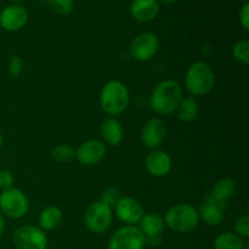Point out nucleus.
Listing matches in <instances>:
<instances>
[{"instance_id": "obj_33", "label": "nucleus", "mask_w": 249, "mask_h": 249, "mask_svg": "<svg viewBox=\"0 0 249 249\" xmlns=\"http://www.w3.org/2000/svg\"><path fill=\"white\" fill-rule=\"evenodd\" d=\"M2 141H4V139H2V134H1V131H0V148H1V146H2Z\"/></svg>"}, {"instance_id": "obj_11", "label": "nucleus", "mask_w": 249, "mask_h": 249, "mask_svg": "<svg viewBox=\"0 0 249 249\" xmlns=\"http://www.w3.org/2000/svg\"><path fill=\"white\" fill-rule=\"evenodd\" d=\"M167 136V125L164 121L160 117L151 118L146 122L141 130V142L145 147L152 150H157L162 145Z\"/></svg>"}, {"instance_id": "obj_5", "label": "nucleus", "mask_w": 249, "mask_h": 249, "mask_svg": "<svg viewBox=\"0 0 249 249\" xmlns=\"http://www.w3.org/2000/svg\"><path fill=\"white\" fill-rule=\"evenodd\" d=\"M29 201L26 194L16 187L4 190L0 194V212L10 219H21L28 213Z\"/></svg>"}, {"instance_id": "obj_27", "label": "nucleus", "mask_w": 249, "mask_h": 249, "mask_svg": "<svg viewBox=\"0 0 249 249\" xmlns=\"http://www.w3.org/2000/svg\"><path fill=\"white\" fill-rule=\"evenodd\" d=\"M233 229H235V233L240 236L241 238L249 237V218L247 215L240 216L236 219L235 224H233Z\"/></svg>"}, {"instance_id": "obj_29", "label": "nucleus", "mask_w": 249, "mask_h": 249, "mask_svg": "<svg viewBox=\"0 0 249 249\" xmlns=\"http://www.w3.org/2000/svg\"><path fill=\"white\" fill-rule=\"evenodd\" d=\"M14 182H15V178L10 170H6V169L0 170V189H1L2 191L14 187Z\"/></svg>"}, {"instance_id": "obj_20", "label": "nucleus", "mask_w": 249, "mask_h": 249, "mask_svg": "<svg viewBox=\"0 0 249 249\" xmlns=\"http://www.w3.org/2000/svg\"><path fill=\"white\" fill-rule=\"evenodd\" d=\"M198 216L206 225L215 228L224 221V211L219 207L204 202L199 208Z\"/></svg>"}, {"instance_id": "obj_7", "label": "nucleus", "mask_w": 249, "mask_h": 249, "mask_svg": "<svg viewBox=\"0 0 249 249\" xmlns=\"http://www.w3.org/2000/svg\"><path fill=\"white\" fill-rule=\"evenodd\" d=\"M12 243L16 249H46L48 236L40 228L22 225L12 233Z\"/></svg>"}, {"instance_id": "obj_6", "label": "nucleus", "mask_w": 249, "mask_h": 249, "mask_svg": "<svg viewBox=\"0 0 249 249\" xmlns=\"http://www.w3.org/2000/svg\"><path fill=\"white\" fill-rule=\"evenodd\" d=\"M113 220V212L111 207L102 201H95L87 208L84 213V223L87 228L94 233H104L111 228Z\"/></svg>"}, {"instance_id": "obj_34", "label": "nucleus", "mask_w": 249, "mask_h": 249, "mask_svg": "<svg viewBox=\"0 0 249 249\" xmlns=\"http://www.w3.org/2000/svg\"><path fill=\"white\" fill-rule=\"evenodd\" d=\"M11 1H15V2H18V1H23V0H11Z\"/></svg>"}, {"instance_id": "obj_17", "label": "nucleus", "mask_w": 249, "mask_h": 249, "mask_svg": "<svg viewBox=\"0 0 249 249\" xmlns=\"http://www.w3.org/2000/svg\"><path fill=\"white\" fill-rule=\"evenodd\" d=\"M102 142L108 146H118L124 139V129L121 122L114 117H107L104 119L100 128Z\"/></svg>"}, {"instance_id": "obj_31", "label": "nucleus", "mask_w": 249, "mask_h": 249, "mask_svg": "<svg viewBox=\"0 0 249 249\" xmlns=\"http://www.w3.org/2000/svg\"><path fill=\"white\" fill-rule=\"evenodd\" d=\"M5 225H6V223H5V218H4V215L0 213V237H1V235L4 233Z\"/></svg>"}, {"instance_id": "obj_24", "label": "nucleus", "mask_w": 249, "mask_h": 249, "mask_svg": "<svg viewBox=\"0 0 249 249\" xmlns=\"http://www.w3.org/2000/svg\"><path fill=\"white\" fill-rule=\"evenodd\" d=\"M44 4L49 5L56 14L61 16H67L73 11L74 1L73 0H41Z\"/></svg>"}, {"instance_id": "obj_18", "label": "nucleus", "mask_w": 249, "mask_h": 249, "mask_svg": "<svg viewBox=\"0 0 249 249\" xmlns=\"http://www.w3.org/2000/svg\"><path fill=\"white\" fill-rule=\"evenodd\" d=\"M199 104L196 97L187 96L182 97L179 107H178V118L184 123H192L196 121L199 116Z\"/></svg>"}, {"instance_id": "obj_25", "label": "nucleus", "mask_w": 249, "mask_h": 249, "mask_svg": "<svg viewBox=\"0 0 249 249\" xmlns=\"http://www.w3.org/2000/svg\"><path fill=\"white\" fill-rule=\"evenodd\" d=\"M232 56L237 62L247 65L249 62V41L240 40L233 45Z\"/></svg>"}, {"instance_id": "obj_16", "label": "nucleus", "mask_w": 249, "mask_h": 249, "mask_svg": "<svg viewBox=\"0 0 249 249\" xmlns=\"http://www.w3.org/2000/svg\"><path fill=\"white\" fill-rule=\"evenodd\" d=\"M158 0H134L130 6L133 18L139 22H151L160 14Z\"/></svg>"}, {"instance_id": "obj_23", "label": "nucleus", "mask_w": 249, "mask_h": 249, "mask_svg": "<svg viewBox=\"0 0 249 249\" xmlns=\"http://www.w3.org/2000/svg\"><path fill=\"white\" fill-rule=\"evenodd\" d=\"M51 157L55 162L61 163H70L75 158V150L70 145L66 143H60V145L55 146L51 150Z\"/></svg>"}, {"instance_id": "obj_9", "label": "nucleus", "mask_w": 249, "mask_h": 249, "mask_svg": "<svg viewBox=\"0 0 249 249\" xmlns=\"http://www.w3.org/2000/svg\"><path fill=\"white\" fill-rule=\"evenodd\" d=\"M160 39L156 34L146 32L134 38L130 45V53L139 62H147L160 50Z\"/></svg>"}, {"instance_id": "obj_13", "label": "nucleus", "mask_w": 249, "mask_h": 249, "mask_svg": "<svg viewBox=\"0 0 249 249\" xmlns=\"http://www.w3.org/2000/svg\"><path fill=\"white\" fill-rule=\"evenodd\" d=\"M106 156V145L101 140H92L84 141L80 143L79 147L75 150V158L78 162L87 167L97 164L101 162Z\"/></svg>"}, {"instance_id": "obj_26", "label": "nucleus", "mask_w": 249, "mask_h": 249, "mask_svg": "<svg viewBox=\"0 0 249 249\" xmlns=\"http://www.w3.org/2000/svg\"><path fill=\"white\" fill-rule=\"evenodd\" d=\"M121 197L122 195L118 189H116V187H109V189L105 190V191L102 192V196L100 201H102L105 204H107L108 207L113 208Z\"/></svg>"}, {"instance_id": "obj_3", "label": "nucleus", "mask_w": 249, "mask_h": 249, "mask_svg": "<svg viewBox=\"0 0 249 249\" xmlns=\"http://www.w3.org/2000/svg\"><path fill=\"white\" fill-rule=\"evenodd\" d=\"M215 74L211 65L204 61L192 63L185 75V87L191 96H204L214 89Z\"/></svg>"}, {"instance_id": "obj_30", "label": "nucleus", "mask_w": 249, "mask_h": 249, "mask_svg": "<svg viewBox=\"0 0 249 249\" xmlns=\"http://www.w3.org/2000/svg\"><path fill=\"white\" fill-rule=\"evenodd\" d=\"M240 23L245 31H249V2H245L240 10Z\"/></svg>"}, {"instance_id": "obj_32", "label": "nucleus", "mask_w": 249, "mask_h": 249, "mask_svg": "<svg viewBox=\"0 0 249 249\" xmlns=\"http://www.w3.org/2000/svg\"><path fill=\"white\" fill-rule=\"evenodd\" d=\"M158 1L163 2V4H167V5H170V4H174V2L179 1V0H158Z\"/></svg>"}, {"instance_id": "obj_35", "label": "nucleus", "mask_w": 249, "mask_h": 249, "mask_svg": "<svg viewBox=\"0 0 249 249\" xmlns=\"http://www.w3.org/2000/svg\"><path fill=\"white\" fill-rule=\"evenodd\" d=\"M241 1H245V2H248V0H241Z\"/></svg>"}, {"instance_id": "obj_12", "label": "nucleus", "mask_w": 249, "mask_h": 249, "mask_svg": "<svg viewBox=\"0 0 249 249\" xmlns=\"http://www.w3.org/2000/svg\"><path fill=\"white\" fill-rule=\"evenodd\" d=\"M164 219L157 213H145L138 228L143 233L146 240V246L156 247L160 243V236L164 231Z\"/></svg>"}, {"instance_id": "obj_4", "label": "nucleus", "mask_w": 249, "mask_h": 249, "mask_svg": "<svg viewBox=\"0 0 249 249\" xmlns=\"http://www.w3.org/2000/svg\"><path fill=\"white\" fill-rule=\"evenodd\" d=\"M165 226L177 233H189L198 226V211L191 204L180 203L168 209L164 218Z\"/></svg>"}, {"instance_id": "obj_28", "label": "nucleus", "mask_w": 249, "mask_h": 249, "mask_svg": "<svg viewBox=\"0 0 249 249\" xmlns=\"http://www.w3.org/2000/svg\"><path fill=\"white\" fill-rule=\"evenodd\" d=\"M24 63L19 56H12L9 61V74L12 78H17L22 72H23Z\"/></svg>"}, {"instance_id": "obj_1", "label": "nucleus", "mask_w": 249, "mask_h": 249, "mask_svg": "<svg viewBox=\"0 0 249 249\" xmlns=\"http://www.w3.org/2000/svg\"><path fill=\"white\" fill-rule=\"evenodd\" d=\"M182 100V88L177 80L165 79L158 83L150 97L151 108L160 116H169L177 112Z\"/></svg>"}, {"instance_id": "obj_22", "label": "nucleus", "mask_w": 249, "mask_h": 249, "mask_svg": "<svg viewBox=\"0 0 249 249\" xmlns=\"http://www.w3.org/2000/svg\"><path fill=\"white\" fill-rule=\"evenodd\" d=\"M214 249H245V242L235 232H223L214 240Z\"/></svg>"}, {"instance_id": "obj_19", "label": "nucleus", "mask_w": 249, "mask_h": 249, "mask_svg": "<svg viewBox=\"0 0 249 249\" xmlns=\"http://www.w3.org/2000/svg\"><path fill=\"white\" fill-rule=\"evenodd\" d=\"M63 220V213L58 207L56 206H49L41 211L40 215H39V226L41 230L49 231L53 230Z\"/></svg>"}, {"instance_id": "obj_2", "label": "nucleus", "mask_w": 249, "mask_h": 249, "mask_svg": "<svg viewBox=\"0 0 249 249\" xmlns=\"http://www.w3.org/2000/svg\"><path fill=\"white\" fill-rule=\"evenodd\" d=\"M130 95L124 83L121 80H109L101 89L100 106L102 111L109 117L119 116L129 106Z\"/></svg>"}, {"instance_id": "obj_10", "label": "nucleus", "mask_w": 249, "mask_h": 249, "mask_svg": "<svg viewBox=\"0 0 249 249\" xmlns=\"http://www.w3.org/2000/svg\"><path fill=\"white\" fill-rule=\"evenodd\" d=\"M114 213L119 220L125 225L138 226L142 219L145 211L140 202L130 196H122L113 207Z\"/></svg>"}, {"instance_id": "obj_15", "label": "nucleus", "mask_w": 249, "mask_h": 249, "mask_svg": "<svg viewBox=\"0 0 249 249\" xmlns=\"http://www.w3.org/2000/svg\"><path fill=\"white\" fill-rule=\"evenodd\" d=\"M145 165L147 172L150 173L152 177H167L173 167L172 157H170L165 151L160 150V148L152 150L148 153L147 157H146Z\"/></svg>"}, {"instance_id": "obj_14", "label": "nucleus", "mask_w": 249, "mask_h": 249, "mask_svg": "<svg viewBox=\"0 0 249 249\" xmlns=\"http://www.w3.org/2000/svg\"><path fill=\"white\" fill-rule=\"evenodd\" d=\"M28 22V11L21 5H9L0 12V26L7 32H17Z\"/></svg>"}, {"instance_id": "obj_21", "label": "nucleus", "mask_w": 249, "mask_h": 249, "mask_svg": "<svg viewBox=\"0 0 249 249\" xmlns=\"http://www.w3.org/2000/svg\"><path fill=\"white\" fill-rule=\"evenodd\" d=\"M236 191V184L230 178H223L218 180L213 187V191L211 192L212 196L216 198L218 201L228 203V199L233 196Z\"/></svg>"}, {"instance_id": "obj_8", "label": "nucleus", "mask_w": 249, "mask_h": 249, "mask_svg": "<svg viewBox=\"0 0 249 249\" xmlns=\"http://www.w3.org/2000/svg\"><path fill=\"white\" fill-rule=\"evenodd\" d=\"M146 240L138 226L124 225L113 232L108 241V249H143Z\"/></svg>"}]
</instances>
